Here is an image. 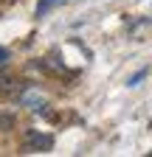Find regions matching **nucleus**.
Returning a JSON list of instances; mask_svg holds the SVG:
<instances>
[{
    "mask_svg": "<svg viewBox=\"0 0 152 157\" xmlns=\"http://www.w3.org/2000/svg\"><path fill=\"white\" fill-rule=\"evenodd\" d=\"M20 104L28 107L31 112H42V109L48 107V98L42 95V90H37V87H26V90L20 93Z\"/></svg>",
    "mask_w": 152,
    "mask_h": 157,
    "instance_id": "obj_1",
    "label": "nucleus"
},
{
    "mask_svg": "<svg viewBox=\"0 0 152 157\" xmlns=\"http://www.w3.org/2000/svg\"><path fill=\"white\" fill-rule=\"evenodd\" d=\"M23 146H26L28 151H42V149H51V146H54V137L37 132V129H28L26 137H23Z\"/></svg>",
    "mask_w": 152,
    "mask_h": 157,
    "instance_id": "obj_2",
    "label": "nucleus"
},
{
    "mask_svg": "<svg viewBox=\"0 0 152 157\" xmlns=\"http://www.w3.org/2000/svg\"><path fill=\"white\" fill-rule=\"evenodd\" d=\"M59 3H65V0H40V3H37V17H42L45 11H51L54 6H59Z\"/></svg>",
    "mask_w": 152,
    "mask_h": 157,
    "instance_id": "obj_3",
    "label": "nucleus"
},
{
    "mask_svg": "<svg viewBox=\"0 0 152 157\" xmlns=\"http://www.w3.org/2000/svg\"><path fill=\"white\" fill-rule=\"evenodd\" d=\"M11 84H14L11 76H0V90H11Z\"/></svg>",
    "mask_w": 152,
    "mask_h": 157,
    "instance_id": "obj_4",
    "label": "nucleus"
},
{
    "mask_svg": "<svg viewBox=\"0 0 152 157\" xmlns=\"http://www.w3.org/2000/svg\"><path fill=\"white\" fill-rule=\"evenodd\" d=\"M144 76H146V70H138L135 76H132V78H130V87H132V84H138V82H141V78H144Z\"/></svg>",
    "mask_w": 152,
    "mask_h": 157,
    "instance_id": "obj_5",
    "label": "nucleus"
},
{
    "mask_svg": "<svg viewBox=\"0 0 152 157\" xmlns=\"http://www.w3.org/2000/svg\"><path fill=\"white\" fill-rule=\"evenodd\" d=\"M9 56H11L9 48H0V65H6V62H9Z\"/></svg>",
    "mask_w": 152,
    "mask_h": 157,
    "instance_id": "obj_6",
    "label": "nucleus"
},
{
    "mask_svg": "<svg viewBox=\"0 0 152 157\" xmlns=\"http://www.w3.org/2000/svg\"><path fill=\"white\" fill-rule=\"evenodd\" d=\"M11 124H14V121H11V118H9V115H0V126H3V129H9Z\"/></svg>",
    "mask_w": 152,
    "mask_h": 157,
    "instance_id": "obj_7",
    "label": "nucleus"
}]
</instances>
